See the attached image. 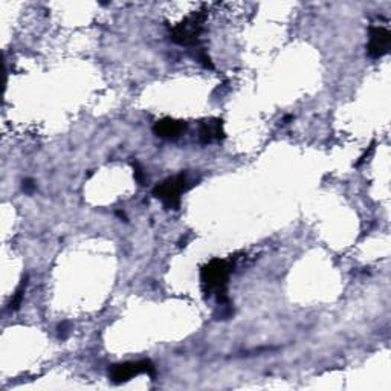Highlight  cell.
Returning <instances> with one entry per match:
<instances>
[{"instance_id": "cell-9", "label": "cell", "mask_w": 391, "mask_h": 391, "mask_svg": "<svg viewBox=\"0 0 391 391\" xmlns=\"http://www.w3.org/2000/svg\"><path fill=\"white\" fill-rule=\"evenodd\" d=\"M131 165H134V174H135V179H136V182L139 184H142L144 182V179H145V174H144V170H142V167L139 165V162H131Z\"/></svg>"}, {"instance_id": "cell-3", "label": "cell", "mask_w": 391, "mask_h": 391, "mask_svg": "<svg viewBox=\"0 0 391 391\" xmlns=\"http://www.w3.org/2000/svg\"><path fill=\"white\" fill-rule=\"evenodd\" d=\"M205 14L194 12L193 16L187 17L182 23L174 26L171 30V40L178 45L184 46H196L199 43L200 32L204 30Z\"/></svg>"}, {"instance_id": "cell-10", "label": "cell", "mask_w": 391, "mask_h": 391, "mask_svg": "<svg viewBox=\"0 0 391 391\" xmlns=\"http://www.w3.org/2000/svg\"><path fill=\"white\" fill-rule=\"evenodd\" d=\"M34 188H36V185H34V180H31V179H26V180H23V190L25 191H28V193H31Z\"/></svg>"}, {"instance_id": "cell-6", "label": "cell", "mask_w": 391, "mask_h": 391, "mask_svg": "<svg viewBox=\"0 0 391 391\" xmlns=\"http://www.w3.org/2000/svg\"><path fill=\"white\" fill-rule=\"evenodd\" d=\"M185 130H187V123L173 120V118H164V120H160L153 125L155 135L162 139H178L185 134Z\"/></svg>"}, {"instance_id": "cell-2", "label": "cell", "mask_w": 391, "mask_h": 391, "mask_svg": "<svg viewBox=\"0 0 391 391\" xmlns=\"http://www.w3.org/2000/svg\"><path fill=\"white\" fill-rule=\"evenodd\" d=\"M190 188L187 174L180 173L178 176L169 178L164 182L158 184L153 188V196L159 199L167 208L178 209L180 205V194Z\"/></svg>"}, {"instance_id": "cell-1", "label": "cell", "mask_w": 391, "mask_h": 391, "mask_svg": "<svg viewBox=\"0 0 391 391\" xmlns=\"http://www.w3.org/2000/svg\"><path fill=\"white\" fill-rule=\"evenodd\" d=\"M233 271V264L226 260H215L205 264L200 271L202 284L208 293H214L218 297L219 304H228L229 299L226 295V284L229 274Z\"/></svg>"}, {"instance_id": "cell-8", "label": "cell", "mask_w": 391, "mask_h": 391, "mask_svg": "<svg viewBox=\"0 0 391 391\" xmlns=\"http://www.w3.org/2000/svg\"><path fill=\"white\" fill-rule=\"evenodd\" d=\"M26 284H28V277L23 278L22 283H20V286L16 289V292H14V295L11 298V303H10V310H17L19 307H20V304H22Z\"/></svg>"}, {"instance_id": "cell-7", "label": "cell", "mask_w": 391, "mask_h": 391, "mask_svg": "<svg viewBox=\"0 0 391 391\" xmlns=\"http://www.w3.org/2000/svg\"><path fill=\"white\" fill-rule=\"evenodd\" d=\"M225 138V131H223V121L219 118H211L200 124L199 129V141L200 144H209L213 141H220Z\"/></svg>"}, {"instance_id": "cell-4", "label": "cell", "mask_w": 391, "mask_h": 391, "mask_svg": "<svg viewBox=\"0 0 391 391\" xmlns=\"http://www.w3.org/2000/svg\"><path fill=\"white\" fill-rule=\"evenodd\" d=\"M139 374H147L150 378L156 376V367L150 359H142L136 362H123V364L112 366L109 370V378L115 383L127 382Z\"/></svg>"}, {"instance_id": "cell-5", "label": "cell", "mask_w": 391, "mask_h": 391, "mask_svg": "<svg viewBox=\"0 0 391 391\" xmlns=\"http://www.w3.org/2000/svg\"><path fill=\"white\" fill-rule=\"evenodd\" d=\"M391 43V32L383 26L370 28V40L367 46V52L370 57L379 59L388 52Z\"/></svg>"}]
</instances>
